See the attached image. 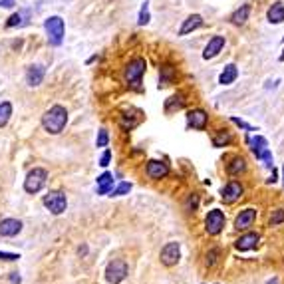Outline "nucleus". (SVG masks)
<instances>
[{"label": "nucleus", "mask_w": 284, "mask_h": 284, "mask_svg": "<svg viewBox=\"0 0 284 284\" xmlns=\"http://www.w3.org/2000/svg\"><path fill=\"white\" fill-rule=\"evenodd\" d=\"M22 231V221L18 219H2L0 221V237H16Z\"/></svg>", "instance_id": "nucleus-15"}, {"label": "nucleus", "mask_w": 284, "mask_h": 284, "mask_svg": "<svg viewBox=\"0 0 284 284\" xmlns=\"http://www.w3.org/2000/svg\"><path fill=\"white\" fill-rule=\"evenodd\" d=\"M219 257H221V251H219V249H211V251L207 253V261H205V263H207V267H209V269H213V267L217 265Z\"/></svg>", "instance_id": "nucleus-29"}, {"label": "nucleus", "mask_w": 284, "mask_h": 284, "mask_svg": "<svg viewBox=\"0 0 284 284\" xmlns=\"http://www.w3.org/2000/svg\"><path fill=\"white\" fill-rule=\"evenodd\" d=\"M46 179H48V171L42 169V167H34V169L26 175V179H24V191L30 193V195L40 193L42 187L46 185Z\"/></svg>", "instance_id": "nucleus-4"}, {"label": "nucleus", "mask_w": 284, "mask_h": 284, "mask_svg": "<svg viewBox=\"0 0 284 284\" xmlns=\"http://www.w3.org/2000/svg\"><path fill=\"white\" fill-rule=\"evenodd\" d=\"M110 161H112V151H110V149H106V151L102 153V157H100V165H102V167H108V165H110Z\"/></svg>", "instance_id": "nucleus-37"}, {"label": "nucleus", "mask_w": 284, "mask_h": 284, "mask_svg": "<svg viewBox=\"0 0 284 284\" xmlns=\"http://www.w3.org/2000/svg\"><path fill=\"white\" fill-rule=\"evenodd\" d=\"M44 76H46V68H44L42 64H32V66L28 68V72H26V82H28V86L36 88V86L42 84Z\"/></svg>", "instance_id": "nucleus-14"}, {"label": "nucleus", "mask_w": 284, "mask_h": 284, "mask_svg": "<svg viewBox=\"0 0 284 284\" xmlns=\"http://www.w3.org/2000/svg\"><path fill=\"white\" fill-rule=\"evenodd\" d=\"M108 143H110V136H108V132H106V130H100V132H98L96 145H98V147H108Z\"/></svg>", "instance_id": "nucleus-33"}, {"label": "nucleus", "mask_w": 284, "mask_h": 284, "mask_svg": "<svg viewBox=\"0 0 284 284\" xmlns=\"http://www.w3.org/2000/svg\"><path fill=\"white\" fill-rule=\"evenodd\" d=\"M231 142H233V136L227 130H219V132L213 134V145L215 147H225V145H229Z\"/></svg>", "instance_id": "nucleus-24"}, {"label": "nucleus", "mask_w": 284, "mask_h": 284, "mask_svg": "<svg viewBox=\"0 0 284 284\" xmlns=\"http://www.w3.org/2000/svg\"><path fill=\"white\" fill-rule=\"evenodd\" d=\"M68 124V112L64 106H52L44 116H42V128L50 134V136H58L64 132Z\"/></svg>", "instance_id": "nucleus-1"}, {"label": "nucleus", "mask_w": 284, "mask_h": 284, "mask_svg": "<svg viewBox=\"0 0 284 284\" xmlns=\"http://www.w3.org/2000/svg\"><path fill=\"white\" fill-rule=\"evenodd\" d=\"M283 40H284V38H283Z\"/></svg>", "instance_id": "nucleus-43"}, {"label": "nucleus", "mask_w": 284, "mask_h": 284, "mask_svg": "<svg viewBox=\"0 0 284 284\" xmlns=\"http://www.w3.org/2000/svg\"><path fill=\"white\" fill-rule=\"evenodd\" d=\"M281 62H284V52L281 54Z\"/></svg>", "instance_id": "nucleus-42"}, {"label": "nucleus", "mask_w": 284, "mask_h": 284, "mask_svg": "<svg viewBox=\"0 0 284 284\" xmlns=\"http://www.w3.org/2000/svg\"><path fill=\"white\" fill-rule=\"evenodd\" d=\"M20 259V255H14V253H0V261H18Z\"/></svg>", "instance_id": "nucleus-38"}, {"label": "nucleus", "mask_w": 284, "mask_h": 284, "mask_svg": "<svg viewBox=\"0 0 284 284\" xmlns=\"http://www.w3.org/2000/svg\"><path fill=\"white\" fill-rule=\"evenodd\" d=\"M114 189V175L112 173H102L98 177V195H108Z\"/></svg>", "instance_id": "nucleus-20"}, {"label": "nucleus", "mask_w": 284, "mask_h": 284, "mask_svg": "<svg viewBox=\"0 0 284 284\" xmlns=\"http://www.w3.org/2000/svg\"><path fill=\"white\" fill-rule=\"evenodd\" d=\"M44 28H46V34H48V42L52 46H60L64 42V34H66V26H64V20L60 16H50L44 20Z\"/></svg>", "instance_id": "nucleus-2"}, {"label": "nucleus", "mask_w": 284, "mask_h": 284, "mask_svg": "<svg viewBox=\"0 0 284 284\" xmlns=\"http://www.w3.org/2000/svg\"><path fill=\"white\" fill-rule=\"evenodd\" d=\"M161 74H163V76H161V84H163V86L169 84V80L175 76V72H173L171 66H163V68H161Z\"/></svg>", "instance_id": "nucleus-32"}, {"label": "nucleus", "mask_w": 284, "mask_h": 284, "mask_svg": "<svg viewBox=\"0 0 284 284\" xmlns=\"http://www.w3.org/2000/svg\"><path fill=\"white\" fill-rule=\"evenodd\" d=\"M24 16H26V12H16V14H12V16L8 18V22H6V28L22 26V24H24Z\"/></svg>", "instance_id": "nucleus-27"}, {"label": "nucleus", "mask_w": 284, "mask_h": 284, "mask_svg": "<svg viewBox=\"0 0 284 284\" xmlns=\"http://www.w3.org/2000/svg\"><path fill=\"white\" fill-rule=\"evenodd\" d=\"M183 96L181 94H177V96H171L169 100H165V114H173V112H177V110H181L183 108Z\"/></svg>", "instance_id": "nucleus-23"}, {"label": "nucleus", "mask_w": 284, "mask_h": 284, "mask_svg": "<svg viewBox=\"0 0 284 284\" xmlns=\"http://www.w3.org/2000/svg\"><path fill=\"white\" fill-rule=\"evenodd\" d=\"M128 275H130V267H128L126 261H120V259L112 261V263L108 265V269H106V281L110 284L124 283V281L128 279Z\"/></svg>", "instance_id": "nucleus-5"}, {"label": "nucleus", "mask_w": 284, "mask_h": 284, "mask_svg": "<svg viewBox=\"0 0 284 284\" xmlns=\"http://www.w3.org/2000/svg\"><path fill=\"white\" fill-rule=\"evenodd\" d=\"M149 18H151V14H149V2L145 0L142 4V10H140V18H138V24L140 26H145L147 22H149Z\"/></svg>", "instance_id": "nucleus-28"}, {"label": "nucleus", "mask_w": 284, "mask_h": 284, "mask_svg": "<svg viewBox=\"0 0 284 284\" xmlns=\"http://www.w3.org/2000/svg\"><path fill=\"white\" fill-rule=\"evenodd\" d=\"M259 241H261V235L259 233H245L241 239H237V243H235V247H237V251H251V249H255L257 245H259Z\"/></svg>", "instance_id": "nucleus-16"}, {"label": "nucleus", "mask_w": 284, "mask_h": 284, "mask_svg": "<svg viewBox=\"0 0 284 284\" xmlns=\"http://www.w3.org/2000/svg\"><path fill=\"white\" fill-rule=\"evenodd\" d=\"M249 14H251V6H249V4H243L241 8H237V10L233 12L231 22H233L235 26H243V24L249 20Z\"/></svg>", "instance_id": "nucleus-21"}, {"label": "nucleus", "mask_w": 284, "mask_h": 284, "mask_svg": "<svg viewBox=\"0 0 284 284\" xmlns=\"http://www.w3.org/2000/svg\"><path fill=\"white\" fill-rule=\"evenodd\" d=\"M281 223H284V209H277V211H273V215H271V225L277 227V225H281Z\"/></svg>", "instance_id": "nucleus-31"}, {"label": "nucleus", "mask_w": 284, "mask_h": 284, "mask_svg": "<svg viewBox=\"0 0 284 284\" xmlns=\"http://www.w3.org/2000/svg\"><path fill=\"white\" fill-rule=\"evenodd\" d=\"M10 116H12V104L10 102H2L0 104V128H4L10 122Z\"/></svg>", "instance_id": "nucleus-26"}, {"label": "nucleus", "mask_w": 284, "mask_h": 284, "mask_svg": "<svg viewBox=\"0 0 284 284\" xmlns=\"http://www.w3.org/2000/svg\"><path fill=\"white\" fill-rule=\"evenodd\" d=\"M225 223H227L225 213L219 211V209H213V211H209V215H207V219H205V231H207L211 237H217V235H221V231L225 229Z\"/></svg>", "instance_id": "nucleus-7"}, {"label": "nucleus", "mask_w": 284, "mask_h": 284, "mask_svg": "<svg viewBox=\"0 0 284 284\" xmlns=\"http://www.w3.org/2000/svg\"><path fill=\"white\" fill-rule=\"evenodd\" d=\"M132 191V183H120L116 189H112V197H122Z\"/></svg>", "instance_id": "nucleus-30"}, {"label": "nucleus", "mask_w": 284, "mask_h": 284, "mask_svg": "<svg viewBox=\"0 0 284 284\" xmlns=\"http://www.w3.org/2000/svg\"><path fill=\"white\" fill-rule=\"evenodd\" d=\"M159 259H161V265H163V267H169V269L175 267V265L179 263V259H181V245L175 243V241L167 243V245L161 249Z\"/></svg>", "instance_id": "nucleus-8"}, {"label": "nucleus", "mask_w": 284, "mask_h": 284, "mask_svg": "<svg viewBox=\"0 0 284 284\" xmlns=\"http://www.w3.org/2000/svg\"><path fill=\"white\" fill-rule=\"evenodd\" d=\"M145 68H147L145 58H134V60H130V64L126 66V82L132 88H140L142 86Z\"/></svg>", "instance_id": "nucleus-3"}, {"label": "nucleus", "mask_w": 284, "mask_h": 284, "mask_svg": "<svg viewBox=\"0 0 284 284\" xmlns=\"http://www.w3.org/2000/svg\"><path fill=\"white\" fill-rule=\"evenodd\" d=\"M10 281H12V284H20V277H18V273H12Z\"/></svg>", "instance_id": "nucleus-40"}, {"label": "nucleus", "mask_w": 284, "mask_h": 284, "mask_svg": "<svg viewBox=\"0 0 284 284\" xmlns=\"http://www.w3.org/2000/svg\"><path fill=\"white\" fill-rule=\"evenodd\" d=\"M187 122H189V126H191L193 130H199V132H203V130H207V122H209V116H207V112H205V110L197 108V110H191V112L187 114Z\"/></svg>", "instance_id": "nucleus-11"}, {"label": "nucleus", "mask_w": 284, "mask_h": 284, "mask_svg": "<svg viewBox=\"0 0 284 284\" xmlns=\"http://www.w3.org/2000/svg\"><path fill=\"white\" fill-rule=\"evenodd\" d=\"M203 26V16L201 14H191L185 22H183V26H181V30H179V36H187V34H191L193 30H197V28H201Z\"/></svg>", "instance_id": "nucleus-17"}, {"label": "nucleus", "mask_w": 284, "mask_h": 284, "mask_svg": "<svg viewBox=\"0 0 284 284\" xmlns=\"http://www.w3.org/2000/svg\"><path fill=\"white\" fill-rule=\"evenodd\" d=\"M269 284H279V279H275V281H271Z\"/></svg>", "instance_id": "nucleus-41"}, {"label": "nucleus", "mask_w": 284, "mask_h": 284, "mask_svg": "<svg viewBox=\"0 0 284 284\" xmlns=\"http://www.w3.org/2000/svg\"><path fill=\"white\" fill-rule=\"evenodd\" d=\"M197 207H199V197L193 193V195H189V199H187V211H197Z\"/></svg>", "instance_id": "nucleus-34"}, {"label": "nucleus", "mask_w": 284, "mask_h": 284, "mask_svg": "<svg viewBox=\"0 0 284 284\" xmlns=\"http://www.w3.org/2000/svg\"><path fill=\"white\" fill-rule=\"evenodd\" d=\"M0 6H4V8H12V6H14V0H2V2H0Z\"/></svg>", "instance_id": "nucleus-39"}, {"label": "nucleus", "mask_w": 284, "mask_h": 284, "mask_svg": "<svg viewBox=\"0 0 284 284\" xmlns=\"http://www.w3.org/2000/svg\"><path fill=\"white\" fill-rule=\"evenodd\" d=\"M227 171H229V175H241L247 171V161L243 157H233L227 163Z\"/></svg>", "instance_id": "nucleus-22"}, {"label": "nucleus", "mask_w": 284, "mask_h": 284, "mask_svg": "<svg viewBox=\"0 0 284 284\" xmlns=\"http://www.w3.org/2000/svg\"><path fill=\"white\" fill-rule=\"evenodd\" d=\"M267 18H269L271 24H283L284 22V2H281V0L275 2V4L269 8Z\"/></svg>", "instance_id": "nucleus-19"}, {"label": "nucleus", "mask_w": 284, "mask_h": 284, "mask_svg": "<svg viewBox=\"0 0 284 284\" xmlns=\"http://www.w3.org/2000/svg\"><path fill=\"white\" fill-rule=\"evenodd\" d=\"M145 173L149 179H163L169 175V165L165 161H157V159H151L147 161V167H145Z\"/></svg>", "instance_id": "nucleus-10"}, {"label": "nucleus", "mask_w": 284, "mask_h": 284, "mask_svg": "<svg viewBox=\"0 0 284 284\" xmlns=\"http://www.w3.org/2000/svg\"><path fill=\"white\" fill-rule=\"evenodd\" d=\"M255 219H257V209H245V211H241V213L237 215V219H235V229L247 231L249 227H253Z\"/></svg>", "instance_id": "nucleus-12"}, {"label": "nucleus", "mask_w": 284, "mask_h": 284, "mask_svg": "<svg viewBox=\"0 0 284 284\" xmlns=\"http://www.w3.org/2000/svg\"><path fill=\"white\" fill-rule=\"evenodd\" d=\"M237 78H239V68L235 66V64H227L225 66V70L221 72V76H219V84H223V86H231V84H235L237 82Z\"/></svg>", "instance_id": "nucleus-18"}, {"label": "nucleus", "mask_w": 284, "mask_h": 284, "mask_svg": "<svg viewBox=\"0 0 284 284\" xmlns=\"http://www.w3.org/2000/svg\"><path fill=\"white\" fill-rule=\"evenodd\" d=\"M231 122H233L235 126H239L241 130H247V132H257V128H253V126L245 124V122H243V120H239V118H231Z\"/></svg>", "instance_id": "nucleus-35"}, {"label": "nucleus", "mask_w": 284, "mask_h": 284, "mask_svg": "<svg viewBox=\"0 0 284 284\" xmlns=\"http://www.w3.org/2000/svg\"><path fill=\"white\" fill-rule=\"evenodd\" d=\"M243 193H245V189H243V185L239 183V181H229L225 187H223V201L227 203V205H233L235 201H239L241 197H243Z\"/></svg>", "instance_id": "nucleus-9"}, {"label": "nucleus", "mask_w": 284, "mask_h": 284, "mask_svg": "<svg viewBox=\"0 0 284 284\" xmlns=\"http://www.w3.org/2000/svg\"><path fill=\"white\" fill-rule=\"evenodd\" d=\"M225 48V36H213L209 40V44L205 46V52H203V58L205 60H213L215 56H219V52Z\"/></svg>", "instance_id": "nucleus-13"}, {"label": "nucleus", "mask_w": 284, "mask_h": 284, "mask_svg": "<svg viewBox=\"0 0 284 284\" xmlns=\"http://www.w3.org/2000/svg\"><path fill=\"white\" fill-rule=\"evenodd\" d=\"M42 203H44V207L52 215H62L66 211V207H68V199H66V195L62 191H50L48 195H44Z\"/></svg>", "instance_id": "nucleus-6"}, {"label": "nucleus", "mask_w": 284, "mask_h": 284, "mask_svg": "<svg viewBox=\"0 0 284 284\" xmlns=\"http://www.w3.org/2000/svg\"><path fill=\"white\" fill-rule=\"evenodd\" d=\"M251 145H253V153L257 155V159H259V157L269 149V142H267L263 136H257L255 140H251Z\"/></svg>", "instance_id": "nucleus-25"}, {"label": "nucleus", "mask_w": 284, "mask_h": 284, "mask_svg": "<svg viewBox=\"0 0 284 284\" xmlns=\"http://www.w3.org/2000/svg\"><path fill=\"white\" fill-rule=\"evenodd\" d=\"M261 161H265V167H269V169H273V153H271V149H267L261 157H259Z\"/></svg>", "instance_id": "nucleus-36"}]
</instances>
